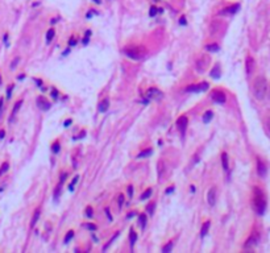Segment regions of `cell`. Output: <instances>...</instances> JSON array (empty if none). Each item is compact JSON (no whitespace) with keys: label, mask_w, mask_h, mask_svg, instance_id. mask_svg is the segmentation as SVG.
Listing matches in <instances>:
<instances>
[{"label":"cell","mask_w":270,"mask_h":253,"mask_svg":"<svg viewBox=\"0 0 270 253\" xmlns=\"http://www.w3.org/2000/svg\"><path fill=\"white\" fill-rule=\"evenodd\" d=\"M91 33H92L91 30H86V36H85V38H83V44H85V45H87V44H88V40H90V36H91Z\"/></svg>","instance_id":"35"},{"label":"cell","mask_w":270,"mask_h":253,"mask_svg":"<svg viewBox=\"0 0 270 253\" xmlns=\"http://www.w3.org/2000/svg\"><path fill=\"white\" fill-rule=\"evenodd\" d=\"M51 152L54 153V154H57V153H58L59 150H61V145H59V141H54L53 144H51Z\"/></svg>","instance_id":"24"},{"label":"cell","mask_w":270,"mask_h":253,"mask_svg":"<svg viewBox=\"0 0 270 253\" xmlns=\"http://www.w3.org/2000/svg\"><path fill=\"white\" fill-rule=\"evenodd\" d=\"M257 241H258V236H257L256 233H253V235L246 240V242H245V248H246V249H249V248L254 246V245L257 244Z\"/></svg>","instance_id":"12"},{"label":"cell","mask_w":270,"mask_h":253,"mask_svg":"<svg viewBox=\"0 0 270 253\" xmlns=\"http://www.w3.org/2000/svg\"><path fill=\"white\" fill-rule=\"evenodd\" d=\"M0 84H2V77H0Z\"/></svg>","instance_id":"54"},{"label":"cell","mask_w":270,"mask_h":253,"mask_svg":"<svg viewBox=\"0 0 270 253\" xmlns=\"http://www.w3.org/2000/svg\"><path fill=\"white\" fill-rule=\"evenodd\" d=\"M266 126H268V131L270 132V118L266 120Z\"/></svg>","instance_id":"53"},{"label":"cell","mask_w":270,"mask_h":253,"mask_svg":"<svg viewBox=\"0 0 270 253\" xmlns=\"http://www.w3.org/2000/svg\"><path fill=\"white\" fill-rule=\"evenodd\" d=\"M211 99L214 100L215 103L224 104L225 103V94L223 91H220V90H215V91L211 92Z\"/></svg>","instance_id":"7"},{"label":"cell","mask_w":270,"mask_h":253,"mask_svg":"<svg viewBox=\"0 0 270 253\" xmlns=\"http://www.w3.org/2000/svg\"><path fill=\"white\" fill-rule=\"evenodd\" d=\"M86 215H87V218H92V215H94V210H92L90 206L86 208Z\"/></svg>","instance_id":"38"},{"label":"cell","mask_w":270,"mask_h":253,"mask_svg":"<svg viewBox=\"0 0 270 253\" xmlns=\"http://www.w3.org/2000/svg\"><path fill=\"white\" fill-rule=\"evenodd\" d=\"M179 24H181V25H186V17H185V16H182V17H181Z\"/></svg>","instance_id":"47"},{"label":"cell","mask_w":270,"mask_h":253,"mask_svg":"<svg viewBox=\"0 0 270 253\" xmlns=\"http://www.w3.org/2000/svg\"><path fill=\"white\" fill-rule=\"evenodd\" d=\"M149 15L152 16V17H153L154 15H157V8H154V7H153V8H150V13H149Z\"/></svg>","instance_id":"46"},{"label":"cell","mask_w":270,"mask_h":253,"mask_svg":"<svg viewBox=\"0 0 270 253\" xmlns=\"http://www.w3.org/2000/svg\"><path fill=\"white\" fill-rule=\"evenodd\" d=\"M37 104H38V107H40L41 109H44V111H48V109L51 107L50 102H49V100L46 99L45 96H38V98H37Z\"/></svg>","instance_id":"10"},{"label":"cell","mask_w":270,"mask_h":253,"mask_svg":"<svg viewBox=\"0 0 270 253\" xmlns=\"http://www.w3.org/2000/svg\"><path fill=\"white\" fill-rule=\"evenodd\" d=\"M146 99L148 100H159V99H162L163 98V94L159 91L158 88H155V87H150L148 91H146Z\"/></svg>","instance_id":"6"},{"label":"cell","mask_w":270,"mask_h":253,"mask_svg":"<svg viewBox=\"0 0 270 253\" xmlns=\"http://www.w3.org/2000/svg\"><path fill=\"white\" fill-rule=\"evenodd\" d=\"M66 178H67V173H62V175H61V179H59V184H62L65 181H66Z\"/></svg>","instance_id":"41"},{"label":"cell","mask_w":270,"mask_h":253,"mask_svg":"<svg viewBox=\"0 0 270 253\" xmlns=\"http://www.w3.org/2000/svg\"><path fill=\"white\" fill-rule=\"evenodd\" d=\"M240 8V5L238 4H233V5H231V7H228V8H224L221 11V15H233V13H236L237 12V9Z\"/></svg>","instance_id":"11"},{"label":"cell","mask_w":270,"mask_h":253,"mask_svg":"<svg viewBox=\"0 0 270 253\" xmlns=\"http://www.w3.org/2000/svg\"><path fill=\"white\" fill-rule=\"evenodd\" d=\"M58 91H57L55 88H51V96H53V99H58Z\"/></svg>","instance_id":"40"},{"label":"cell","mask_w":270,"mask_h":253,"mask_svg":"<svg viewBox=\"0 0 270 253\" xmlns=\"http://www.w3.org/2000/svg\"><path fill=\"white\" fill-rule=\"evenodd\" d=\"M40 215H41V208H36L34 214H33V218H32V221H30V227H34L37 224V221L40 219Z\"/></svg>","instance_id":"14"},{"label":"cell","mask_w":270,"mask_h":253,"mask_svg":"<svg viewBox=\"0 0 270 253\" xmlns=\"http://www.w3.org/2000/svg\"><path fill=\"white\" fill-rule=\"evenodd\" d=\"M124 200H125V198H124V194H119V197H117V203H119V208H121V207H123V204H124Z\"/></svg>","instance_id":"31"},{"label":"cell","mask_w":270,"mask_h":253,"mask_svg":"<svg viewBox=\"0 0 270 253\" xmlns=\"http://www.w3.org/2000/svg\"><path fill=\"white\" fill-rule=\"evenodd\" d=\"M83 227H85V228H87V229H90L91 232H95V231H96V225H95V224H91V223H87V224H85Z\"/></svg>","instance_id":"34"},{"label":"cell","mask_w":270,"mask_h":253,"mask_svg":"<svg viewBox=\"0 0 270 253\" xmlns=\"http://www.w3.org/2000/svg\"><path fill=\"white\" fill-rule=\"evenodd\" d=\"M128 195H129V198L133 197V187L132 186H128Z\"/></svg>","instance_id":"45"},{"label":"cell","mask_w":270,"mask_h":253,"mask_svg":"<svg viewBox=\"0 0 270 253\" xmlns=\"http://www.w3.org/2000/svg\"><path fill=\"white\" fill-rule=\"evenodd\" d=\"M106 214H107V216H108V220L111 221V220H112V216H111V212H110V210H108V208H106Z\"/></svg>","instance_id":"49"},{"label":"cell","mask_w":270,"mask_h":253,"mask_svg":"<svg viewBox=\"0 0 270 253\" xmlns=\"http://www.w3.org/2000/svg\"><path fill=\"white\" fill-rule=\"evenodd\" d=\"M146 215L145 214H140L138 215V221H140V225H141V228L144 229L145 227H146Z\"/></svg>","instance_id":"21"},{"label":"cell","mask_w":270,"mask_h":253,"mask_svg":"<svg viewBox=\"0 0 270 253\" xmlns=\"http://www.w3.org/2000/svg\"><path fill=\"white\" fill-rule=\"evenodd\" d=\"M8 169H9V163H8V162H4L3 165H2V167H0V175H3L4 173H7Z\"/></svg>","instance_id":"30"},{"label":"cell","mask_w":270,"mask_h":253,"mask_svg":"<svg viewBox=\"0 0 270 253\" xmlns=\"http://www.w3.org/2000/svg\"><path fill=\"white\" fill-rule=\"evenodd\" d=\"M21 104H23V100H19V102L15 104V107H13V109H12V119L15 118V115L17 113V111L20 109V107H21ZM12 119H11V120H12Z\"/></svg>","instance_id":"25"},{"label":"cell","mask_w":270,"mask_h":253,"mask_svg":"<svg viewBox=\"0 0 270 253\" xmlns=\"http://www.w3.org/2000/svg\"><path fill=\"white\" fill-rule=\"evenodd\" d=\"M266 91H268L266 79H265L263 77H257L253 82V95H254V98L258 99V100L263 99L265 95H266Z\"/></svg>","instance_id":"2"},{"label":"cell","mask_w":270,"mask_h":253,"mask_svg":"<svg viewBox=\"0 0 270 253\" xmlns=\"http://www.w3.org/2000/svg\"><path fill=\"white\" fill-rule=\"evenodd\" d=\"M154 208H155V203H153V202H152V203H149V204L146 206V211H148V212H149L150 215H152V214L154 212Z\"/></svg>","instance_id":"32"},{"label":"cell","mask_w":270,"mask_h":253,"mask_svg":"<svg viewBox=\"0 0 270 253\" xmlns=\"http://www.w3.org/2000/svg\"><path fill=\"white\" fill-rule=\"evenodd\" d=\"M123 53L127 57L131 58V60L138 61V60H142V58H144L145 49H144L142 46H127V47H124Z\"/></svg>","instance_id":"3"},{"label":"cell","mask_w":270,"mask_h":253,"mask_svg":"<svg viewBox=\"0 0 270 253\" xmlns=\"http://www.w3.org/2000/svg\"><path fill=\"white\" fill-rule=\"evenodd\" d=\"M171 249H173V242H169L168 245H165L162 248V252L163 253H169V252H171Z\"/></svg>","instance_id":"33"},{"label":"cell","mask_w":270,"mask_h":253,"mask_svg":"<svg viewBox=\"0 0 270 253\" xmlns=\"http://www.w3.org/2000/svg\"><path fill=\"white\" fill-rule=\"evenodd\" d=\"M210 75L212 77V78H219L220 77V67H219V65H215L214 66V69L210 71Z\"/></svg>","instance_id":"19"},{"label":"cell","mask_w":270,"mask_h":253,"mask_svg":"<svg viewBox=\"0 0 270 253\" xmlns=\"http://www.w3.org/2000/svg\"><path fill=\"white\" fill-rule=\"evenodd\" d=\"M72 237H74V231H72V229H71V231H67V233H66V236H65V240H63L65 244H67V242H69V241L72 239Z\"/></svg>","instance_id":"28"},{"label":"cell","mask_w":270,"mask_h":253,"mask_svg":"<svg viewBox=\"0 0 270 253\" xmlns=\"http://www.w3.org/2000/svg\"><path fill=\"white\" fill-rule=\"evenodd\" d=\"M208 62H210V58L207 55L200 57L198 61H196V65H195V70L198 71L199 74H203L206 73V70L208 69Z\"/></svg>","instance_id":"5"},{"label":"cell","mask_w":270,"mask_h":253,"mask_svg":"<svg viewBox=\"0 0 270 253\" xmlns=\"http://www.w3.org/2000/svg\"><path fill=\"white\" fill-rule=\"evenodd\" d=\"M71 123H72V120H71V119H67V120L65 121V124H63V125H65V126H69Z\"/></svg>","instance_id":"50"},{"label":"cell","mask_w":270,"mask_h":253,"mask_svg":"<svg viewBox=\"0 0 270 253\" xmlns=\"http://www.w3.org/2000/svg\"><path fill=\"white\" fill-rule=\"evenodd\" d=\"M210 87V84L207 82H202V83H194V84H190L189 87H186V91L187 92H204L207 91Z\"/></svg>","instance_id":"4"},{"label":"cell","mask_w":270,"mask_h":253,"mask_svg":"<svg viewBox=\"0 0 270 253\" xmlns=\"http://www.w3.org/2000/svg\"><path fill=\"white\" fill-rule=\"evenodd\" d=\"M187 124H189V119H187V116H181V118L176 120V128L179 129V132H181V135H185V132H186V128H187Z\"/></svg>","instance_id":"8"},{"label":"cell","mask_w":270,"mask_h":253,"mask_svg":"<svg viewBox=\"0 0 270 253\" xmlns=\"http://www.w3.org/2000/svg\"><path fill=\"white\" fill-rule=\"evenodd\" d=\"M108 107H110V100L106 98V99H103V102H100V104H99V112H106L108 109Z\"/></svg>","instance_id":"15"},{"label":"cell","mask_w":270,"mask_h":253,"mask_svg":"<svg viewBox=\"0 0 270 253\" xmlns=\"http://www.w3.org/2000/svg\"><path fill=\"white\" fill-rule=\"evenodd\" d=\"M162 171H163V162L159 161L158 162V177L162 178Z\"/></svg>","instance_id":"36"},{"label":"cell","mask_w":270,"mask_h":253,"mask_svg":"<svg viewBox=\"0 0 270 253\" xmlns=\"http://www.w3.org/2000/svg\"><path fill=\"white\" fill-rule=\"evenodd\" d=\"M134 215H137V212H136V211H132V212H129V214H128L127 218H128V219H131V218H133Z\"/></svg>","instance_id":"48"},{"label":"cell","mask_w":270,"mask_h":253,"mask_svg":"<svg viewBox=\"0 0 270 253\" xmlns=\"http://www.w3.org/2000/svg\"><path fill=\"white\" fill-rule=\"evenodd\" d=\"M119 235H120V232H116V235H115V236H113V237H112V239L110 240V242H107V245L104 246V251H106V249H107V248H108V246H110V245L112 244V242H113V241H115V239H116V237H117Z\"/></svg>","instance_id":"39"},{"label":"cell","mask_w":270,"mask_h":253,"mask_svg":"<svg viewBox=\"0 0 270 253\" xmlns=\"http://www.w3.org/2000/svg\"><path fill=\"white\" fill-rule=\"evenodd\" d=\"M207 203L210 206H215L216 203V189L215 187H211L207 193Z\"/></svg>","instance_id":"9"},{"label":"cell","mask_w":270,"mask_h":253,"mask_svg":"<svg viewBox=\"0 0 270 253\" xmlns=\"http://www.w3.org/2000/svg\"><path fill=\"white\" fill-rule=\"evenodd\" d=\"M4 136H6V131H0V140H3L4 139Z\"/></svg>","instance_id":"51"},{"label":"cell","mask_w":270,"mask_h":253,"mask_svg":"<svg viewBox=\"0 0 270 253\" xmlns=\"http://www.w3.org/2000/svg\"><path fill=\"white\" fill-rule=\"evenodd\" d=\"M76 44V40H75V37H71V38L69 40V46H74Z\"/></svg>","instance_id":"43"},{"label":"cell","mask_w":270,"mask_h":253,"mask_svg":"<svg viewBox=\"0 0 270 253\" xmlns=\"http://www.w3.org/2000/svg\"><path fill=\"white\" fill-rule=\"evenodd\" d=\"M173 190H174V187L171 186V187H169L168 190H166V194H170V193H173Z\"/></svg>","instance_id":"52"},{"label":"cell","mask_w":270,"mask_h":253,"mask_svg":"<svg viewBox=\"0 0 270 253\" xmlns=\"http://www.w3.org/2000/svg\"><path fill=\"white\" fill-rule=\"evenodd\" d=\"M129 241H131V246H133L134 242L137 241V233L133 229H131V232H129Z\"/></svg>","instance_id":"22"},{"label":"cell","mask_w":270,"mask_h":253,"mask_svg":"<svg viewBox=\"0 0 270 253\" xmlns=\"http://www.w3.org/2000/svg\"><path fill=\"white\" fill-rule=\"evenodd\" d=\"M210 227H211V221H210V220H207L206 223L203 224V227H202V231H200V236H202V237H204L207 233H208Z\"/></svg>","instance_id":"17"},{"label":"cell","mask_w":270,"mask_h":253,"mask_svg":"<svg viewBox=\"0 0 270 253\" xmlns=\"http://www.w3.org/2000/svg\"><path fill=\"white\" fill-rule=\"evenodd\" d=\"M4 100H3V98H0V118H2V112H3V107H4Z\"/></svg>","instance_id":"44"},{"label":"cell","mask_w":270,"mask_h":253,"mask_svg":"<svg viewBox=\"0 0 270 253\" xmlns=\"http://www.w3.org/2000/svg\"><path fill=\"white\" fill-rule=\"evenodd\" d=\"M13 84H11L8 88H7V99H11V96H12V91H13Z\"/></svg>","instance_id":"37"},{"label":"cell","mask_w":270,"mask_h":253,"mask_svg":"<svg viewBox=\"0 0 270 253\" xmlns=\"http://www.w3.org/2000/svg\"><path fill=\"white\" fill-rule=\"evenodd\" d=\"M221 165H223V169H224L225 171H228L229 166H228V154L227 153H221Z\"/></svg>","instance_id":"18"},{"label":"cell","mask_w":270,"mask_h":253,"mask_svg":"<svg viewBox=\"0 0 270 253\" xmlns=\"http://www.w3.org/2000/svg\"><path fill=\"white\" fill-rule=\"evenodd\" d=\"M253 67H254V60H253L252 57H248V58H246V73H248V74H252Z\"/></svg>","instance_id":"16"},{"label":"cell","mask_w":270,"mask_h":253,"mask_svg":"<svg viewBox=\"0 0 270 253\" xmlns=\"http://www.w3.org/2000/svg\"><path fill=\"white\" fill-rule=\"evenodd\" d=\"M212 116H214V112H212V111H207V112L203 115V121L204 123H208V121H211Z\"/></svg>","instance_id":"26"},{"label":"cell","mask_w":270,"mask_h":253,"mask_svg":"<svg viewBox=\"0 0 270 253\" xmlns=\"http://www.w3.org/2000/svg\"><path fill=\"white\" fill-rule=\"evenodd\" d=\"M257 171H258V174L261 177H263L265 174H266V165H265V163L259 160V158L257 160Z\"/></svg>","instance_id":"13"},{"label":"cell","mask_w":270,"mask_h":253,"mask_svg":"<svg viewBox=\"0 0 270 253\" xmlns=\"http://www.w3.org/2000/svg\"><path fill=\"white\" fill-rule=\"evenodd\" d=\"M17 62H20V58H19V57H16V58H15V60H13V62H12V65H11V69H15V67H16V65H17Z\"/></svg>","instance_id":"42"},{"label":"cell","mask_w":270,"mask_h":253,"mask_svg":"<svg viewBox=\"0 0 270 253\" xmlns=\"http://www.w3.org/2000/svg\"><path fill=\"white\" fill-rule=\"evenodd\" d=\"M54 34H55V30L53 28L48 30V33H46V42H48V44H50V41L54 38Z\"/></svg>","instance_id":"23"},{"label":"cell","mask_w":270,"mask_h":253,"mask_svg":"<svg viewBox=\"0 0 270 253\" xmlns=\"http://www.w3.org/2000/svg\"><path fill=\"white\" fill-rule=\"evenodd\" d=\"M219 49H220V46L217 44H211V45L206 46V50L210 51V53H216V51H219Z\"/></svg>","instance_id":"20"},{"label":"cell","mask_w":270,"mask_h":253,"mask_svg":"<svg viewBox=\"0 0 270 253\" xmlns=\"http://www.w3.org/2000/svg\"><path fill=\"white\" fill-rule=\"evenodd\" d=\"M253 208L258 215H263L266 210V197L259 187H254L253 191Z\"/></svg>","instance_id":"1"},{"label":"cell","mask_w":270,"mask_h":253,"mask_svg":"<svg viewBox=\"0 0 270 253\" xmlns=\"http://www.w3.org/2000/svg\"><path fill=\"white\" fill-rule=\"evenodd\" d=\"M152 149H148V150H144V152H141L140 154L137 156V158H144V157H149V156H152Z\"/></svg>","instance_id":"29"},{"label":"cell","mask_w":270,"mask_h":253,"mask_svg":"<svg viewBox=\"0 0 270 253\" xmlns=\"http://www.w3.org/2000/svg\"><path fill=\"white\" fill-rule=\"evenodd\" d=\"M152 193H153V191H152V189H148L146 191H144V193L141 194V197H140V200H145V199H148V198L150 197V195H152Z\"/></svg>","instance_id":"27"}]
</instances>
